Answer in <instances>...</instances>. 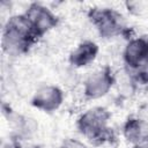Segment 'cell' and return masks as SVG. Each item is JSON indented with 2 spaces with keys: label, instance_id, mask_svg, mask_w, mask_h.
Segmentation results:
<instances>
[{
  "label": "cell",
  "instance_id": "obj_1",
  "mask_svg": "<svg viewBox=\"0 0 148 148\" xmlns=\"http://www.w3.org/2000/svg\"><path fill=\"white\" fill-rule=\"evenodd\" d=\"M111 113L103 106H92L86 110L76 120V128L89 142L102 146L114 140V132L110 126Z\"/></svg>",
  "mask_w": 148,
  "mask_h": 148
},
{
  "label": "cell",
  "instance_id": "obj_2",
  "mask_svg": "<svg viewBox=\"0 0 148 148\" xmlns=\"http://www.w3.org/2000/svg\"><path fill=\"white\" fill-rule=\"evenodd\" d=\"M37 40L24 14L14 15L8 18L1 36V46L6 54L10 57L24 56Z\"/></svg>",
  "mask_w": 148,
  "mask_h": 148
},
{
  "label": "cell",
  "instance_id": "obj_3",
  "mask_svg": "<svg viewBox=\"0 0 148 148\" xmlns=\"http://www.w3.org/2000/svg\"><path fill=\"white\" fill-rule=\"evenodd\" d=\"M88 18L99 36L105 39L126 36L130 31L124 16L113 8L92 7L88 10Z\"/></svg>",
  "mask_w": 148,
  "mask_h": 148
},
{
  "label": "cell",
  "instance_id": "obj_4",
  "mask_svg": "<svg viewBox=\"0 0 148 148\" xmlns=\"http://www.w3.org/2000/svg\"><path fill=\"white\" fill-rule=\"evenodd\" d=\"M23 14L37 39L46 35L59 23L58 16L49 7L39 2L30 3Z\"/></svg>",
  "mask_w": 148,
  "mask_h": 148
},
{
  "label": "cell",
  "instance_id": "obj_5",
  "mask_svg": "<svg viewBox=\"0 0 148 148\" xmlns=\"http://www.w3.org/2000/svg\"><path fill=\"white\" fill-rule=\"evenodd\" d=\"M116 82L114 74L109 66L92 72L83 83V95L87 99H98L109 94Z\"/></svg>",
  "mask_w": 148,
  "mask_h": 148
},
{
  "label": "cell",
  "instance_id": "obj_6",
  "mask_svg": "<svg viewBox=\"0 0 148 148\" xmlns=\"http://www.w3.org/2000/svg\"><path fill=\"white\" fill-rule=\"evenodd\" d=\"M64 98L65 95L61 88L54 84H45L35 91L31 105L43 112H53L61 106Z\"/></svg>",
  "mask_w": 148,
  "mask_h": 148
},
{
  "label": "cell",
  "instance_id": "obj_7",
  "mask_svg": "<svg viewBox=\"0 0 148 148\" xmlns=\"http://www.w3.org/2000/svg\"><path fill=\"white\" fill-rule=\"evenodd\" d=\"M123 59L126 69H132L148 62V38L145 36L130 38L124 49Z\"/></svg>",
  "mask_w": 148,
  "mask_h": 148
},
{
  "label": "cell",
  "instance_id": "obj_8",
  "mask_svg": "<svg viewBox=\"0 0 148 148\" xmlns=\"http://www.w3.org/2000/svg\"><path fill=\"white\" fill-rule=\"evenodd\" d=\"M125 140L135 146H148V121L140 117H130L125 120L123 128Z\"/></svg>",
  "mask_w": 148,
  "mask_h": 148
},
{
  "label": "cell",
  "instance_id": "obj_9",
  "mask_svg": "<svg viewBox=\"0 0 148 148\" xmlns=\"http://www.w3.org/2000/svg\"><path fill=\"white\" fill-rule=\"evenodd\" d=\"M99 52V46L92 40H82L69 53L68 62L74 68H83L92 64Z\"/></svg>",
  "mask_w": 148,
  "mask_h": 148
},
{
  "label": "cell",
  "instance_id": "obj_10",
  "mask_svg": "<svg viewBox=\"0 0 148 148\" xmlns=\"http://www.w3.org/2000/svg\"><path fill=\"white\" fill-rule=\"evenodd\" d=\"M127 73L134 83H138L140 86L148 84V62H146L139 67L127 69Z\"/></svg>",
  "mask_w": 148,
  "mask_h": 148
},
{
  "label": "cell",
  "instance_id": "obj_11",
  "mask_svg": "<svg viewBox=\"0 0 148 148\" xmlns=\"http://www.w3.org/2000/svg\"><path fill=\"white\" fill-rule=\"evenodd\" d=\"M59 148H88V147L82 141H80L77 139L68 138V139H66V140H64L61 142Z\"/></svg>",
  "mask_w": 148,
  "mask_h": 148
},
{
  "label": "cell",
  "instance_id": "obj_12",
  "mask_svg": "<svg viewBox=\"0 0 148 148\" xmlns=\"http://www.w3.org/2000/svg\"><path fill=\"white\" fill-rule=\"evenodd\" d=\"M2 148H23L18 142H16V141H12V142H8V143H6Z\"/></svg>",
  "mask_w": 148,
  "mask_h": 148
},
{
  "label": "cell",
  "instance_id": "obj_13",
  "mask_svg": "<svg viewBox=\"0 0 148 148\" xmlns=\"http://www.w3.org/2000/svg\"><path fill=\"white\" fill-rule=\"evenodd\" d=\"M133 148H148V146H135Z\"/></svg>",
  "mask_w": 148,
  "mask_h": 148
},
{
  "label": "cell",
  "instance_id": "obj_14",
  "mask_svg": "<svg viewBox=\"0 0 148 148\" xmlns=\"http://www.w3.org/2000/svg\"><path fill=\"white\" fill-rule=\"evenodd\" d=\"M36 148H39V147H36Z\"/></svg>",
  "mask_w": 148,
  "mask_h": 148
}]
</instances>
